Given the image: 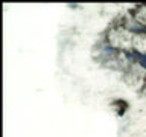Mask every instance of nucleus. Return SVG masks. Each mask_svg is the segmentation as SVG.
<instances>
[{"label":"nucleus","mask_w":146,"mask_h":137,"mask_svg":"<svg viewBox=\"0 0 146 137\" xmlns=\"http://www.w3.org/2000/svg\"><path fill=\"white\" fill-rule=\"evenodd\" d=\"M139 64L143 68H146V53H140V57H139Z\"/></svg>","instance_id":"1"},{"label":"nucleus","mask_w":146,"mask_h":137,"mask_svg":"<svg viewBox=\"0 0 146 137\" xmlns=\"http://www.w3.org/2000/svg\"><path fill=\"white\" fill-rule=\"evenodd\" d=\"M145 32H146V27H145Z\"/></svg>","instance_id":"2"}]
</instances>
